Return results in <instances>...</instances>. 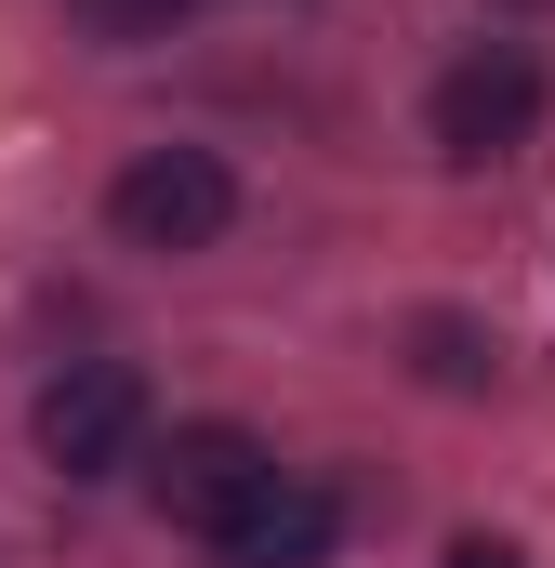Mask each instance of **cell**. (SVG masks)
<instances>
[{
    "instance_id": "cell-5",
    "label": "cell",
    "mask_w": 555,
    "mask_h": 568,
    "mask_svg": "<svg viewBox=\"0 0 555 568\" xmlns=\"http://www.w3.org/2000/svg\"><path fill=\"white\" fill-rule=\"evenodd\" d=\"M331 529H344V503L331 489H304V476H265V503L212 542V568H317L331 556Z\"/></svg>"
},
{
    "instance_id": "cell-4",
    "label": "cell",
    "mask_w": 555,
    "mask_h": 568,
    "mask_svg": "<svg viewBox=\"0 0 555 568\" xmlns=\"http://www.w3.org/2000/svg\"><path fill=\"white\" fill-rule=\"evenodd\" d=\"M265 476H278V463H265V436H252V424H185L159 463H145L159 516H172V529H212V542L265 503Z\"/></svg>"
},
{
    "instance_id": "cell-2",
    "label": "cell",
    "mask_w": 555,
    "mask_h": 568,
    "mask_svg": "<svg viewBox=\"0 0 555 568\" xmlns=\"http://www.w3.org/2000/svg\"><path fill=\"white\" fill-rule=\"evenodd\" d=\"M133 449H145V371L80 357V371L40 384V463H53V476H120Z\"/></svg>"
},
{
    "instance_id": "cell-7",
    "label": "cell",
    "mask_w": 555,
    "mask_h": 568,
    "mask_svg": "<svg viewBox=\"0 0 555 568\" xmlns=\"http://www.w3.org/2000/svg\"><path fill=\"white\" fill-rule=\"evenodd\" d=\"M423 371H436V384H490V357H476L463 317H423Z\"/></svg>"
},
{
    "instance_id": "cell-8",
    "label": "cell",
    "mask_w": 555,
    "mask_h": 568,
    "mask_svg": "<svg viewBox=\"0 0 555 568\" xmlns=\"http://www.w3.org/2000/svg\"><path fill=\"white\" fill-rule=\"evenodd\" d=\"M450 568H529V556H516V542H490V529H463V542H450Z\"/></svg>"
},
{
    "instance_id": "cell-6",
    "label": "cell",
    "mask_w": 555,
    "mask_h": 568,
    "mask_svg": "<svg viewBox=\"0 0 555 568\" xmlns=\"http://www.w3.org/2000/svg\"><path fill=\"white\" fill-rule=\"evenodd\" d=\"M80 27H93V40H172L185 0H80Z\"/></svg>"
},
{
    "instance_id": "cell-3",
    "label": "cell",
    "mask_w": 555,
    "mask_h": 568,
    "mask_svg": "<svg viewBox=\"0 0 555 568\" xmlns=\"http://www.w3.org/2000/svg\"><path fill=\"white\" fill-rule=\"evenodd\" d=\"M423 120H436V159H463V172H476V159H516V145L543 133V67H529L516 40H490V53H463V67L436 80Z\"/></svg>"
},
{
    "instance_id": "cell-1",
    "label": "cell",
    "mask_w": 555,
    "mask_h": 568,
    "mask_svg": "<svg viewBox=\"0 0 555 568\" xmlns=\"http://www.w3.org/2000/svg\"><path fill=\"white\" fill-rule=\"evenodd\" d=\"M107 225H120L133 252H212V239L239 225V172H225L212 145H159V159H133V172L107 185Z\"/></svg>"
}]
</instances>
